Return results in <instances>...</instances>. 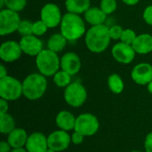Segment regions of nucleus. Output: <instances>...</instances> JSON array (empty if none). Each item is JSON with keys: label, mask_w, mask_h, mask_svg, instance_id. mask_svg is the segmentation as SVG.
Listing matches in <instances>:
<instances>
[{"label": "nucleus", "mask_w": 152, "mask_h": 152, "mask_svg": "<svg viewBox=\"0 0 152 152\" xmlns=\"http://www.w3.org/2000/svg\"><path fill=\"white\" fill-rule=\"evenodd\" d=\"M45 152H56V151H53V150H51V149H49V148H48V149H47V150H46Z\"/></svg>", "instance_id": "nucleus-42"}, {"label": "nucleus", "mask_w": 152, "mask_h": 152, "mask_svg": "<svg viewBox=\"0 0 152 152\" xmlns=\"http://www.w3.org/2000/svg\"><path fill=\"white\" fill-rule=\"evenodd\" d=\"M20 19L17 12L3 9L0 12V35L5 36L18 30Z\"/></svg>", "instance_id": "nucleus-8"}, {"label": "nucleus", "mask_w": 152, "mask_h": 152, "mask_svg": "<svg viewBox=\"0 0 152 152\" xmlns=\"http://www.w3.org/2000/svg\"><path fill=\"white\" fill-rule=\"evenodd\" d=\"M130 152H142V151H132Z\"/></svg>", "instance_id": "nucleus-43"}, {"label": "nucleus", "mask_w": 152, "mask_h": 152, "mask_svg": "<svg viewBox=\"0 0 152 152\" xmlns=\"http://www.w3.org/2000/svg\"><path fill=\"white\" fill-rule=\"evenodd\" d=\"M19 43L22 52L30 56H37L43 50L42 41L35 35L23 36Z\"/></svg>", "instance_id": "nucleus-14"}, {"label": "nucleus", "mask_w": 152, "mask_h": 152, "mask_svg": "<svg viewBox=\"0 0 152 152\" xmlns=\"http://www.w3.org/2000/svg\"><path fill=\"white\" fill-rule=\"evenodd\" d=\"M53 82L58 87L66 88L71 83V76L63 70L58 71L53 76Z\"/></svg>", "instance_id": "nucleus-25"}, {"label": "nucleus", "mask_w": 152, "mask_h": 152, "mask_svg": "<svg viewBox=\"0 0 152 152\" xmlns=\"http://www.w3.org/2000/svg\"><path fill=\"white\" fill-rule=\"evenodd\" d=\"M90 0H66L65 5L69 12L81 14L90 8Z\"/></svg>", "instance_id": "nucleus-21"}, {"label": "nucleus", "mask_w": 152, "mask_h": 152, "mask_svg": "<svg viewBox=\"0 0 152 152\" xmlns=\"http://www.w3.org/2000/svg\"><path fill=\"white\" fill-rule=\"evenodd\" d=\"M6 76H8V75H7V70H6V69L4 68V66L2 64V65L0 66V78H3V77H6Z\"/></svg>", "instance_id": "nucleus-37"}, {"label": "nucleus", "mask_w": 152, "mask_h": 152, "mask_svg": "<svg viewBox=\"0 0 152 152\" xmlns=\"http://www.w3.org/2000/svg\"><path fill=\"white\" fill-rule=\"evenodd\" d=\"M87 99L86 87L79 82L70 83L64 90V100L73 108L81 107Z\"/></svg>", "instance_id": "nucleus-6"}, {"label": "nucleus", "mask_w": 152, "mask_h": 152, "mask_svg": "<svg viewBox=\"0 0 152 152\" xmlns=\"http://www.w3.org/2000/svg\"><path fill=\"white\" fill-rule=\"evenodd\" d=\"M100 128V122L96 116L92 113H82L76 118L74 131H77L86 137L94 135Z\"/></svg>", "instance_id": "nucleus-7"}, {"label": "nucleus", "mask_w": 152, "mask_h": 152, "mask_svg": "<svg viewBox=\"0 0 152 152\" xmlns=\"http://www.w3.org/2000/svg\"><path fill=\"white\" fill-rule=\"evenodd\" d=\"M132 79L140 86H147L152 81V65L147 62L137 64L131 72Z\"/></svg>", "instance_id": "nucleus-12"}, {"label": "nucleus", "mask_w": 152, "mask_h": 152, "mask_svg": "<svg viewBox=\"0 0 152 152\" xmlns=\"http://www.w3.org/2000/svg\"><path fill=\"white\" fill-rule=\"evenodd\" d=\"M25 149L28 152H45L48 149L47 137L40 132L32 133L28 137Z\"/></svg>", "instance_id": "nucleus-15"}, {"label": "nucleus", "mask_w": 152, "mask_h": 152, "mask_svg": "<svg viewBox=\"0 0 152 152\" xmlns=\"http://www.w3.org/2000/svg\"><path fill=\"white\" fill-rule=\"evenodd\" d=\"M17 31L22 37L33 35V23L30 22L29 20H21Z\"/></svg>", "instance_id": "nucleus-27"}, {"label": "nucleus", "mask_w": 152, "mask_h": 152, "mask_svg": "<svg viewBox=\"0 0 152 152\" xmlns=\"http://www.w3.org/2000/svg\"><path fill=\"white\" fill-rule=\"evenodd\" d=\"M136 37H137V35L133 29L126 28V29L123 30V33H122V36H121L120 39H121V42L132 45V44L134 43V41L136 38Z\"/></svg>", "instance_id": "nucleus-29"}, {"label": "nucleus", "mask_w": 152, "mask_h": 152, "mask_svg": "<svg viewBox=\"0 0 152 152\" xmlns=\"http://www.w3.org/2000/svg\"><path fill=\"white\" fill-rule=\"evenodd\" d=\"M41 20L48 28H55L61 24L62 16L59 6L55 4L49 3L43 6L40 12Z\"/></svg>", "instance_id": "nucleus-10"}, {"label": "nucleus", "mask_w": 152, "mask_h": 152, "mask_svg": "<svg viewBox=\"0 0 152 152\" xmlns=\"http://www.w3.org/2000/svg\"><path fill=\"white\" fill-rule=\"evenodd\" d=\"M4 5H5V4H4V0H0V7L3 8Z\"/></svg>", "instance_id": "nucleus-41"}, {"label": "nucleus", "mask_w": 152, "mask_h": 152, "mask_svg": "<svg viewBox=\"0 0 152 152\" xmlns=\"http://www.w3.org/2000/svg\"><path fill=\"white\" fill-rule=\"evenodd\" d=\"M21 47L20 43L15 41H6L0 46V58L5 62H12L21 56Z\"/></svg>", "instance_id": "nucleus-13"}, {"label": "nucleus", "mask_w": 152, "mask_h": 152, "mask_svg": "<svg viewBox=\"0 0 152 152\" xmlns=\"http://www.w3.org/2000/svg\"><path fill=\"white\" fill-rule=\"evenodd\" d=\"M12 151V147L8 143V142L2 141L0 142V152H10Z\"/></svg>", "instance_id": "nucleus-36"}, {"label": "nucleus", "mask_w": 152, "mask_h": 152, "mask_svg": "<svg viewBox=\"0 0 152 152\" xmlns=\"http://www.w3.org/2000/svg\"><path fill=\"white\" fill-rule=\"evenodd\" d=\"M8 110H9L8 101H6V100L1 98V99H0V115H1V114L8 113Z\"/></svg>", "instance_id": "nucleus-35"}, {"label": "nucleus", "mask_w": 152, "mask_h": 152, "mask_svg": "<svg viewBox=\"0 0 152 152\" xmlns=\"http://www.w3.org/2000/svg\"><path fill=\"white\" fill-rule=\"evenodd\" d=\"M36 64L40 74L45 77L54 76L59 71L61 67V60L59 59L57 53H54L49 49L42 50L36 57Z\"/></svg>", "instance_id": "nucleus-4"}, {"label": "nucleus", "mask_w": 152, "mask_h": 152, "mask_svg": "<svg viewBox=\"0 0 152 152\" xmlns=\"http://www.w3.org/2000/svg\"><path fill=\"white\" fill-rule=\"evenodd\" d=\"M108 86L110 90L115 94H119L124 90V82L121 77L118 74H112L108 78Z\"/></svg>", "instance_id": "nucleus-24"}, {"label": "nucleus", "mask_w": 152, "mask_h": 152, "mask_svg": "<svg viewBox=\"0 0 152 152\" xmlns=\"http://www.w3.org/2000/svg\"><path fill=\"white\" fill-rule=\"evenodd\" d=\"M4 4L7 9L20 12L25 8L27 4V0H4Z\"/></svg>", "instance_id": "nucleus-26"}, {"label": "nucleus", "mask_w": 152, "mask_h": 152, "mask_svg": "<svg viewBox=\"0 0 152 152\" xmlns=\"http://www.w3.org/2000/svg\"><path fill=\"white\" fill-rule=\"evenodd\" d=\"M125 4H128V5H134L136 4L140 0H122Z\"/></svg>", "instance_id": "nucleus-38"}, {"label": "nucleus", "mask_w": 152, "mask_h": 152, "mask_svg": "<svg viewBox=\"0 0 152 152\" xmlns=\"http://www.w3.org/2000/svg\"><path fill=\"white\" fill-rule=\"evenodd\" d=\"M85 135L77 132V131H74L72 134H71V142L74 144V145H80L84 142V140H85Z\"/></svg>", "instance_id": "nucleus-32"}, {"label": "nucleus", "mask_w": 152, "mask_h": 152, "mask_svg": "<svg viewBox=\"0 0 152 152\" xmlns=\"http://www.w3.org/2000/svg\"><path fill=\"white\" fill-rule=\"evenodd\" d=\"M23 95L22 83L17 78L6 76L0 78V97L8 102L16 101Z\"/></svg>", "instance_id": "nucleus-5"}, {"label": "nucleus", "mask_w": 152, "mask_h": 152, "mask_svg": "<svg viewBox=\"0 0 152 152\" xmlns=\"http://www.w3.org/2000/svg\"><path fill=\"white\" fill-rule=\"evenodd\" d=\"M28 137V135L26 130L22 128H15L7 135V142L12 149L25 148Z\"/></svg>", "instance_id": "nucleus-18"}, {"label": "nucleus", "mask_w": 152, "mask_h": 152, "mask_svg": "<svg viewBox=\"0 0 152 152\" xmlns=\"http://www.w3.org/2000/svg\"><path fill=\"white\" fill-rule=\"evenodd\" d=\"M144 149L145 152H152V132L149 133L145 137Z\"/></svg>", "instance_id": "nucleus-34"}, {"label": "nucleus", "mask_w": 152, "mask_h": 152, "mask_svg": "<svg viewBox=\"0 0 152 152\" xmlns=\"http://www.w3.org/2000/svg\"><path fill=\"white\" fill-rule=\"evenodd\" d=\"M123 28L121 26L118 25H114L111 28H110V36L111 39H120L122 33H123Z\"/></svg>", "instance_id": "nucleus-31"}, {"label": "nucleus", "mask_w": 152, "mask_h": 152, "mask_svg": "<svg viewBox=\"0 0 152 152\" xmlns=\"http://www.w3.org/2000/svg\"><path fill=\"white\" fill-rule=\"evenodd\" d=\"M143 19L149 25L152 26V4L145 8L143 12Z\"/></svg>", "instance_id": "nucleus-33"}, {"label": "nucleus", "mask_w": 152, "mask_h": 152, "mask_svg": "<svg viewBox=\"0 0 152 152\" xmlns=\"http://www.w3.org/2000/svg\"><path fill=\"white\" fill-rule=\"evenodd\" d=\"M23 96L30 101L40 99L47 89V80L42 74L28 75L22 82Z\"/></svg>", "instance_id": "nucleus-3"}, {"label": "nucleus", "mask_w": 152, "mask_h": 152, "mask_svg": "<svg viewBox=\"0 0 152 152\" xmlns=\"http://www.w3.org/2000/svg\"><path fill=\"white\" fill-rule=\"evenodd\" d=\"M110 28L104 24L92 26L86 34V45L87 48L93 53L104 52L110 42Z\"/></svg>", "instance_id": "nucleus-1"}, {"label": "nucleus", "mask_w": 152, "mask_h": 152, "mask_svg": "<svg viewBox=\"0 0 152 152\" xmlns=\"http://www.w3.org/2000/svg\"><path fill=\"white\" fill-rule=\"evenodd\" d=\"M135 53L146 54L152 52V36L150 34H141L136 37L132 44Z\"/></svg>", "instance_id": "nucleus-19"}, {"label": "nucleus", "mask_w": 152, "mask_h": 152, "mask_svg": "<svg viewBox=\"0 0 152 152\" xmlns=\"http://www.w3.org/2000/svg\"><path fill=\"white\" fill-rule=\"evenodd\" d=\"M47 28H48V27L42 20L33 22V35H35V36L44 35L47 31Z\"/></svg>", "instance_id": "nucleus-30"}, {"label": "nucleus", "mask_w": 152, "mask_h": 152, "mask_svg": "<svg viewBox=\"0 0 152 152\" xmlns=\"http://www.w3.org/2000/svg\"><path fill=\"white\" fill-rule=\"evenodd\" d=\"M113 58L123 64L131 63L135 57V51L131 45L125 44L123 42L117 43L111 50Z\"/></svg>", "instance_id": "nucleus-11"}, {"label": "nucleus", "mask_w": 152, "mask_h": 152, "mask_svg": "<svg viewBox=\"0 0 152 152\" xmlns=\"http://www.w3.org/2000/svg\"><path fill=\"white\" fill-rule=\"evenodd\" d=\"M10 152H28L25 148H19V149H12Z\"/></svg>", "instance_id": "nucleus-39"}, {"label": "nucleus", "mask_w": 152, "mask_h": 152, "mask_svg": "<svg viewBox=\"0 0 152 152\" xmlns=\"http://www.w3.org/2000/svg\"><path fill=\"white\" fill-rule=\"evenodd\" d=\"M61 70L67 72L70 76L77 74L81 69V61L79 56L75 53H66L61 58Z\"/></svg>", "instance_id": "nucleus-16"}, {"label": "nucleus", "mask_w": 152, "mask_h": 152, "mask_svg": "<svg viewBox=\"0 0 152 152\" xmlns=\"http://www.w3.org/2000/svg\"><path fill=\"white\" fill-rule=\"evenodd\" d=\"M76 118L70 111L61 110L55 118V123L61 130L69 132L75 128Z\"/></svg>", "instance_id": "nucleus-17"}, {"label": "nucleus", "mask_w": 152, "mask_h": 152, "mask_svg": "<svg viewBox=\"0 0 152 152\" xmlns=\"http://www.w3.org/2000/svg\"><path fill=\"white\" fill-rule=\"evenodd\" d=\"M147 89H148V91L152 94V81H151L148 85H147Z\"/></svg>", "instance_id": "nucleus-40"}, {"label": "nucleus", "mask_w": 152, "mask_h": 152, "mask_svg": "<svg viewBox=\"0 0 152 152\" xmlns=\"http://www.w3.org/2000/svg\"><path fill=\"white\" fill-rule=\"evenodd\" d=\"M15 128V120L11 114L5 113L0 115V133L2 134L8 135Z\"/></svg>", "instance_id": "nucleus-23"}, {"label": "nucleus", "mask_w": 152, "mask_h": 152, "mask_svg": "<svg viewBox=\"0 0 152 152\" xmlns=\"http://www.w3.org/2000/svg\"><path fill=\"white\" fill-rule=\"evenodd\" d=\"M86 32V25L82 18L76 13L67 12L61 21V33L69 41L80 38Z\"/></svg>", "instance_id": "nucleus-2"}, {"label": "nucleus", "mask_w": 152, "mask_h": 152, "mask_svg": "<svg viewBox=\"0 0 152 152\" xmlns=\"http://www.w3.org/2000/svg\"><path fill=\"white\" fill-rule=\"evenodd\" d=\"M48 148L56 152L66 151L71 143V135L64 130H56L47 136Z\"/></svg>", "instance_id": "nucleus-9"}, {"label": "nucleus", "mask_w": 152, "mask_h": 152, "mask_svg": "<svg viewBox=\"0 0 152 152\" xmlns=\"http://www.w3.org/2000/svg\"><path fill=\"white\" fill-rule=\"evenodd\" d=\"M67 39L62 36V34H53L47 42V47L49 50L59 53L63 50V48L66 46Z\"/></svg>", "instance_id": "nucleus-22"}, {"label": "nucleus", "mask_w": 152, "mask_h": 152, "mask_svg": "<svg viewBox=\"0 0 152 152\" xmlns=\"http://www.w3.org/2000/svg\"><path fill=\"white\" fill-rule=\"evenodd\" d=\"M106 16H107V14L104 13L102 12V10L98 7H90L85 12L86 20L92 26H97V25L103 24L106 20Z\"/></svg>", "instance_id": "nucleus-20"}, {"label": "nucleus", "mask_w": 152, "mask_h": 152, "mask_svg": "<svg viewBox=\"0 0 152 152\" xmlns=\"http://www.w3.org/2000/svg\"><path fill=\"white\" fill-rule=\"evenodd\" d=\"M117 1L116 0H102L100 8L104 13L110 14L117 9Z\"/></svg>", "instance_id": "nucleus-28"}]
</instances>
